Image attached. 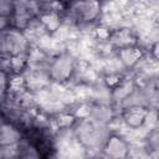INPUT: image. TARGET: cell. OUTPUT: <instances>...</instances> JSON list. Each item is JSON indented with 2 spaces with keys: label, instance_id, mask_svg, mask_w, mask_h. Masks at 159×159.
Instances as JSON below:
<instances>
[{
  "label": "cell",
  "instance_id": "obj_3",
  "mask_svg": "<svg viewBox=\"0 0 159 159\" xmlns=\"http://www.w3.org/2000/svg\"><path fill=\"white\" fill-rule=\"evenodd\" d=\"M76 135L78 140L82 142L83 145L91 147V148L99 145L101 139L103 142L106 140V138H103L101 134V128L94 123L86 122V120H82L81 123H78V128L76 129Z\"/></svg>",
  "mask_w": 159,
  "mask_h": 159
},
{
  "label": "cell",
  "instance_id": "obj_4",
  "mask_svg": "<svg viewBox=\"0 0 159 159\" xmlns=\"http://www.w3.org/2000/svg\"><path fill=\"white\" fill-rule=\"evenodd\" d=\"M103 152L108 159H127L129 155V145L122 137L112 134L106 138Z\"/></svg>",
  "mask_w": 159,
  "mask_h": 159
},
{
  "label": "cell",
  "instance_id": "obj_8",
  "mask_svg": "<svg viewBox=\"0 0 159 159\" xmlns=\"http://www.w3.org/2000/svg\"><path fill=\"white\" fill-rule=\"evenodd\" d=\"M9 91H10V78L7 73L0 68V99L5 98Z\"/></svg>",
  "mask_w": 159,
  "mask_h": 159
},
{
  "label": "cell",
  "instance_id": "obj_6",
  "mask_svg": "<svg viewBox=\"0 0 159 159\" xmlns=\"http://www.w3.org/2000/svg\"><path fill=\"white\" fill-rule=\"evenodd\" d=\"M147 117H148V111L145 107H139V106H135V107H127L124 113H123V118H124V122L132 127V128H139L142 127L145 120H147Z\"/></svg>",
  "mask_w": 159,
  "mask_h": 159
},
{
  "label": "cell",
  "instance_id": "obj_1",
  "mask_svg": "<svg viewBox=\"0 0 159 159\" xmlns=\"http://www.w3.org/2000/svg\"><path fill=\"white\" fill-rule=\"evenodd\" d=\"M75 72V62L70 55L57 56L48 66L47 76L56 82H65L72 77Z\"/></svg>",
  "mask_w": 159,
  "mask_h": 159
},
{
  "label": "cell",
  "instance_id": "obj_5",
  "mask_svg": "<svg viewBox=\"0 0 159 159\" xmlns=\"http://www.w3.org/2000/svg\"><path fill=\"white\" fill-rule=\"evenodd\" d=\"M21 130L12 123H2L0 125V147L15 145L21 143Z\"/></svg>",
  "mask_w": 159,
  "mask_h": 159
},
{
  "label": "cell",
  "instance_id": "obj_2",
  "mask_svg": "<svg viewBox=\"0 0 159 159\" xmlns=\"http://www.w3.org/2000/svg\"><path fill=\"white\" fill-rule=\"evenodd\" d=\"M70 9H67L71 15L75 17V20L80 22H92L99 17L101 14V4L96 1L89 2H73L68 5Z\"/></svg>",
  "mask_w": 159,
  "mask_h": 159
},
{
  "label": "cell",
  "instance_id": "obj_7",
  "mask_svg": "<svg viewBox=\"0 0 159 159\" xmlns=\"http://www.w3.org/2000/svg\"><path fill=\"white\" fill-rule=\"evenodd\" d=\"M118 57L125 66L132 67L135 63H138L139 60L142 58V50L135 46L120 48V50H118Z\"/></svg>",
  "mask_w": 159,
  "mask_h": 159
}]
</instances>
